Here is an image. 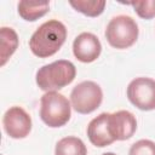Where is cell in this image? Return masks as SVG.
I'll return each mask as SVG.
<instances>
[{
	"mask_svg": "<svg viewBox=\"0 0 155 155\" xmlns=\"http://www.w3.org/2000/svg\"><path fill=\"white\" fill-rule=\"evenodd\" d=\"M67 28L57 21L51 19L42 23L31 35L29 40V48L39 58H47L53 56L65 42Z\"/></svg>",
	"mask_w": 155,
	"mask_h": 155,
	"instance_id": "1",
	"label": "cell"
},
{
	"mask_svg": "<svg viewBox=\"0 0 155 155\" xmlns=\"http://www.w3.org/2000/svg\"><path fill=\"white\" fill-rule=\"evenodd\" d=\"M76 76V68L70 61L59 59L41 67L36 71V84L46 92H53L71 84Z\"/></svg>",
	"mask_w": 155,
	"mask_h": 155,
	"instance_id": "2",
	"label": "cell"
},
{
	"mask_svg": "<svg viewBox=\"0 0 155 155\" xmlns=\"http://www.w3.org/2000/svg\"><path fill=\"white\" fill-rule=\"evenodd\" d=\"M71 116V105L68 98L53 91L46 92L40 99V117L48 127H62Z\"/></svg>",
	"mask_w": 155,
	"mask_h": 155,
	"instance_id": "3",
	"label": "cell"
},
{
	"mask_svg": "<svg viewBox=\"0 0 155 155\" xmlns=\"http://www.w3.org/2000/svg\"><path fill=\"white\" fill-rule=\"evenodd\" d=\"M139 29L136 21L126 15H120L110 19L105 29V38L114 48L124 50L131 47L138 39Z\"/></svg>",
	"mask_w": 155,
	"mask_h": 155,
	"instance_id": "4",
	"label": "cell"
},
{
	"mask_svg": "<svg viewBox=\"0 0 155 155\" xmlns=\"http://www.w3.org/2000/svg\"><path fill=\"white\" fill-rule=\"evenodd\" d=\"M103 101V92L94 81H82L78 84L70 93V103L79 114H90L99 108Z\"/></svg>",
	"mask_w": 155,
	"mask_h": 155,
	"instance_id": "5",
	"label": "cell"
},
{
	"mask_svg": "<svg viewBox=\"0 0 155 155\" xmlns=\"http://www.w3.org/2000/svg\"><path fill=\"white\" fill-rule=\"evenodd\" d=\"M128 101L140 110L155 109V80L150 78H136L127 86Z\"/></svg>",
	"mask_w": 155,
	"mask_h": 155,
	"instance_id": "6",
	"label": "cell"
},
{
	"mask_svg": "<svg viewBox=\"0 0 155 155\" xmlns=\"http://www.w3.org/2000/svg\"><path fill=\"white\" fill-rule=\"evenodd\" d=\"M5 132L15 139L25 138L31 130V119L22 107H11L2 117Z\"/></svg>",
	"mask_w": 155,
	"mask_h": 155,
	"instance_id": "7",
	"label": "cell"
},
{
	"mask_svg": "<svg viewBox=\"0 0 155 155\" xmlns=\"http://www.w3.org/2000/svg\"><path fill=\"white\" fill-rule=\"evenodd\" d=\"M101 52V41L92 33H81L73 42V53L75 58L82 63L94 62L99 57Z\"/></svg>",
	"mask_w": 155,
	"mask_h": 155,
	"instance_id": "8",
	"label": "cell"
},
{
	"mask_svg": "<svg viewBox=\"0 0 155 155\" xmlns=\"http://www.w3.org/2000/svg\"><path fill=\"white\" fill-rule=\"evenodd\" d=\"M109 127L115 140L130 139L137 130V120L128 110H119L109 114Z\"/></svg>",
	"mask_w": 155,
	"mask_h": 155,
	"instance_id": "9",
	"label": "cell"
},
{
	"mask_svg": "<svg viewBox=\"0 0 155 155\" xmlns=\"http://www.w3.org/2000/svg\"><path fill=\"white\" fill-rule=\"evenodd\" d=\"M87 137L90 142L98 148L110 145L115 142L109 127V113H102L90 121L87 126Z\"/></svg>",
	"mask_w": 155,
	"mask_h": 155,
	"instance_id": "10",
	"label": "cell"
},
{
	"mask_svg": "<svg viewBox=\"0 0 155 155\" xmlns=\"http://www.w3.org/2000/svg\"><path fill=\"white\" fill-rule=\"evenodd\" d=\"M18 15L28 22H34L44 17L50 11V2H31V1H19L18 2Z\"/></svg>",
	"mask_w": 155,
	"mask_h": 155,
	"instance_id": "11",
	"label": "cell"
},
{
	"mask_svg": "<svg viewBox=\"0 0 155 155\" xmlns=\"http://www.w3.org/2000/svg\"><path fill=\"white\" fill-rule=\"evenodd\" d=\"M54 155H87V149L80 138L69 136L57 142Z\"/></svg>",
	"mask_w": 155,
	"mask_h": 155,
	"instance_id": "12",
	"label": "cell"
},
{
	"mask_svg": "<svg viewBox=\"0 0 155 155\" xmlns=\"http://www.w3.org/2000/svg\"><path fill=\"white\" fill-rule=\"evenodd\" d=\"M0 35H1V62H0V65L2 67L17 50L18 35L12 28H7V27H2L0 29Z\"/></svg>",
	"mask_w": 155,
	"mask_h": 155,
	"instance_id": "13",
	"label": "cell"
},
{
	"mask_svg": "<svg viewBox=\"0 0 155 155\" xmlns=\"http://www.w3.org/2000/svg\"><path fill=\"white\" fill-rule=\"evenodd\" d=\"M69 4L85 16L97 17L103 13L107 2L104 0H70Z\"/></svg>",
	"mask_w": 155,
	"mask_h": 155,
	"instance_id": "14",
	"label": "cell"
},
{
	"mask_svg": "<svg viewBox=\"0 0 155 155\" xmlns=\"http://www.w3.org/2000/svg\"><path fill=\"white\" fill-rule=\"evenodd\" d=\"M126 5H131L136 13L143 19H151L155 17V0H145V1H133L126 2Z\"/></svg>",
	"mask_w": 155,
	"mask_h": 155,
	"instance_id": "15",
	"label": "cell"
},
{
	"mask_svg": "<svg viewBox=\"0 0 155 155\" xmlns=\"http://www.w3.org/2000/svg\"><path fill=\"white\" fill-rule=\"evenodd\" d=\"M128 155H155V142L140 139L131 145Z\"/></svg>",
	"mask_w": 155,
	"mask_h": 155,
	"instance_id": "16",
	"label": "cell"
},
{
	"mask_svg": "<svg viewBox=\"0 0 155 155\" xmlns=\"http://www.w3.org/2000/svg\"><path fill=\"white\" fill-rule=\"evenodd\" d=\"M102 155H116V154H114V153H104Z\"/></svg>",
	"mask_w": 155,
	"mask_h": 155,
	"instance_id": "17",
	"label": "cell"
}]
</instances>
